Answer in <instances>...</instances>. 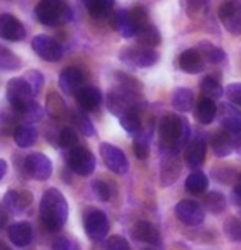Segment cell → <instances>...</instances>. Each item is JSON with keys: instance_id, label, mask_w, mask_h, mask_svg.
<instances>
[{"instance_id": "74e56055", "label": "cell", "mask_w": 241, "mask_h": 250, "mask_svg": "<svg viewBox=\"0 0 241 250\" xmlns=\"http://www.w3.org/2000/svg\"><path fill=\"white\" fill-rule=\"evenodd\" d=\"M3 206L7 208L8 213L12 214H22L23 209H25V205L22 201V195L20 191L15 190H8L3 196Z\"/></svg>"}, {"instance_id": "ffe728a7", "label": "cell", "mask_w": 241, "mask_h": 250, "mask_svg": "<svg viewBox=\"0 0 241 250\" xmlns=\"http://www.w3.org/2000/svg\"><path fill=\"white\" fill-rule=\"evenodd\" d=\"M179 67L187 74H200L205 69V59L197 48H189L179 56Z\"/></svg>"}, {"instance_id": "6da1fadb", "label": "cell", "mask_w": 241, "mask_h": 250, "mask_svg": "<svg viewBox=\"0 0 241 250\" xmlns=\"http://www.w3.org/2000/svg\"><path fill=\"white\" fill-rule=\"evenodd\" d=\"M159 149L163 154H177L191 143V123L186 116L168 113L161 118L159 125Z\"/></svg>"}, {"instance_id": "ee69618b", "label": "cell", "mask_w": 241, "mask_h": 250, "mask_svg": "<svg viewBox=\"0 0 241 250\" xmlns=\"http://www.w3.org/2000/svg\"><path fill=\"white\" fill-rule=\"evenodd\" d=\"M128 13H130V20H131V23H133L136 31H138L141 26H145L146 23H149L148 12H146L145 7L136 5V7L131 8V10H128Z\"/></svg>"}, {"instance_id": "52a82bcc", "label": "cell", "mask_w": 241, "mask_h": 250, "mask_svg": "<svg viewBox=\"0 0 241 250\" xmlns=\"http://www.w3.org/2000/svg\"><path fill=\"white\" fill-rule=\"evenodd\" d=\"M31 48L35 51L36 56H40L41 59L48 61V62H58L63 59V46L53 38L46 36V35H38L33 38L31 41Z\"/></svg>"}, {"instance_id": "d590c367", "label": "cell", "mask_w": 241, "mask_h": 250, "mask_svg": "<svg viewBox=\"0 0 241 250\" xmlns=\"http://www.w3.org/2000/svg\"><path fill=\"white\" fill-rule=\"evenodd\" d=\"M181 5L192 18H198L209 10L210 0H181Z\"/></svg>"}, {"instance_id": "c3c4849f", "label": "cell", "mask_w": 241, "mask_h": 250, "mask_svg": "<svg viewBox=\"0 0 241 250\" xmlns=\"http://www.w3.org/2000/svg\"><path fill=\"white\" fill-rule=\"evenodd\" d=\"M107 250H131L128 242L121 235H112L107 240Z\"/></svg>"}, {"instance_id": "db71d44e", "label": "cell", "mask_w": 241, "mask_h": 250, "mask_svg": "<svg viewBox=\"0 0 241 250\" xmlns=\"http://www.w3.org/2000/svg\"><path fill=\"white\" fill-rule=\"evenodd\" d=\"M0 250H10V249H8V247H7V245H5V244H3V242H2V240H0Z\"/></svg>"}, {"instance_id": "d6a6232c", "label": "cell", "mask_w": 241, "mask_h": 250, "mask_svg": "<svg viewBox=\"0 0 241 250\" xmlns=\"http://www.w3.org/2000/svg\"><path fill=\"white\" fill-rule=\"evenodd\" d=\"M46 110H48L49 116L54 118V120H61V118H64L66 113H68L66 103L63 98L59 97L58 92L48 93V97H46Z\"/></svg>"}, {"instance_id": "4dcf8cb0", "label": "cell", "mask_w": 241, "mask_h": 250, "mask_svg": "<svg viewBox=\"0 0 241 250\" xmlns=\"http://www.w3.org/2000/svg\"><path fill=\"white\" fill-rule=\"evenodd\" d=\"M186 190L191 193V195H202L207 188H209V178L204 172H192L191 175L187 177L186 183H184Z\"/></svg>"}, {"instance_id": "8992f818", "label": "cell", "mask_w": 241, "mask_h": 250, "mask_svg": "<svg viewBox=\"0 0 241 250\" xmlns=\"http://www.w3.org/2000/svg\"><path fill=\"white\" fill-rule=\"evenodd\" d=\"M66 162L71 167V170L80 177H89L96 170V157H94V154L86 147H80V146L69 150L68 155H66Z\"/></svg>"}, {"instance_id": "484cf974", "label": "cell", "mask_w": 241, "mask_h": 250, "mask_svg": "<svg viewBox=\"0 0 241 250\" xmlns=\"http://www.w3.org/2000/svg\"><path fill=\"white\" fill-rule=\"evenodd\" d=\"M38 138V131L30 123H23V125H18L15 128V133H13V141L18 147H30L36 143Z\"/></svg>"}, {"instance_id": "ab89813d", "label": "cell", "mask_w": 241, "mask_h": 250, "mask_svg": "<svg viewBox=\"0 0 241 250\" xmlns=\"http://www.w3.org/2000/svg\"><path fill=\"white\" fill-rule=\"evenodd\" d=\"M133 152L136 155V159L145 160L149 155V134H146L143 129L138 134V138L133 143Z\"/></svg>"}, {"instance_id": "8d00e7d4", "label": "cell", "mask_w": 241, "mask_h": 250, "mask_svg": "<svg viewBox=\"0 0 241 250\" xmlns=\"http://www.w3.org/2000/svg\"><path fill=\"white\" fill-rule=\"evenodd\" d=\"M200 90L204 93V97L210 98V100H218V98L225 93L223 87H221L218 80H215L214 77H205L202 80Z\"/></svg>"}, {"instance_id": "681fc988", "label": "cell", "mask_w": 241, "mask_h": 250, "mask_svg": "<svg viewBox=\"0 0 241 250\" xmlns=\"http://www.w3.org/2000/svg\"><path fill=\"white\" fill-rule=\"evenodd\" d=\"M233 201L238 206H241V173L238 177V183H236L235 188H233Z\"/></svg>"}, {"instance_id": "ac0fdd59", "label": "cell", "mask_w": 241, "mask_h": 250, "mask_svg": "<svg viewBox=\"0 0 241 250\" xmlns=\"http://www.w3.org/2000/svg\"><path fill=\"white\" fill-rule=\"evenodd\" d=\"M84 83V72L79 67H74V65H69L66 67L63 72L59 74V87L64 93H69V95H75L79 88H82Z\"/></svg>"}, {"instance_id": "f1b7e54d", "label": "cell", "mask_w": 241, "mask_h": 250, "mask_svg": "<svg viewBox=\"0 0 241 250\" xmlns=\"http://www.w3.org/2000/svg\"><path fill=\"white\" fill-rule=\"evenodd\" d=\"M82 3L92 18L102 20V18L110 15L115 0H82Z\"/></svg>"}, {"instance_id": "83f0119b", "label": "cell", "mask_w": 241, "mask_h": 250, "mask_svg": "<svg viewBox=\"0 0 241 250\" xmlns=\"http://www.w3.org/2000/svg\"><path fill=\"white\" fill-rule=\"evenodd\" d=\"M193 103H195V100H193V93H192V90H189V88H186V87L177 88V90L172 93L171 105H172L174 110L179 111V113L191 111L193 108Z\"/></svg>"}, {"instance_id": "e575fe53", "label": "cell", "mask_w": 241, "mask_h": 250, "mask_svg": "<svg viewBox=\"0 0 241 250\" xmlns=\"http://www.w3.org/2000/svg\"><path fill=\"white\" fill-rule=\"evenodd\" d=\"M22 67V59L15 53L7 49L5 46L0 44V70H7V72H15Z\"/></svg>"}, {"instance_id": "7c38bea8", "label": "cell", "mask_w": 241, "mask_h": 250, "mask_svg": "<svg viewBox=\"0 0 241 250\" xmlns=\"http://www.w3.org/2000/svg\"><path fill=\"white\" fill-rule=\"evenodd\" d=\"M176 216L182 224L186 226H198L204 223L205 219V211L200 206V203L193 201V200H182L179 201L176 208Z\"/></svg>"}, {"instance_id": "9a60e30c", "label": "cell", "mask_w": 241, "mask_h": 250, "mask_svg": "<svg viewBox=\"0 0 241 250\" xmlns=\"http://www.w3.org/2000/svg\"><path fill=\"white\" fill-rule=\"evenodd\" d=\"M26 36V30L25 26L22 25L20 20H17L13 15H8V13H2L0 15V38L7 41H23Z\"/></svg>"}, {"instance_id": "5bb4252c", "label": "cell", "mask_w": 241, "mask_h": 250, "mask_svg": "<svg viewBox=\"0 0 241 250\" xmlns=\"http://www.w3.org/2000/svg\"><path fill=\"white\" fill-rule=\"evenodd\" d=\"M241 141H238V136L228 133V131L221 129L210 138V146L212 150L217 157H228L233 154V150L238 147Z\"/></svg>"}, {"instance_id": "7a4b0ae2", "label": "cell", "mask_w": 241, "mask_h": 250, "mask_svg": "<svg viewBox=\"0 0 241 250\" xmlns=\"http://www.w3.org/2000/svg\"><path fill=\"white\" fill-rule=\"evenodd\" d=\"M69 216V205L64 195L56 188H49L43 193L40 203V219L45 229L56 232L64 228Z\"/></svg>"}, {"instance_id": "5b68a950", "label": "cell", "mask_w": 241, "mask_h": 250, "mask_svg": "<svg viewBox=\"0 0 241 250\" xmlns=\"http://www.w3.org/2000/svg\"><path fill=\"white\" fill-rule=\"evenodd\" d=\"M121 62L133 65V67L146 69V67H153V65L159 61V54L154 49L143 48V46H126L121 48L120 54H118Z\"/></svg>"}, {"instance_id": "30bf717a", "label": "cell", "mask_w": 241, "mask_h": 250, "mask_svg": "<svg viewBox=\"0 0 241 250\" xmlns=\"http://www.w3.org/2000/svg\"><path fill=\"white\" fill-rule=\"evenodd\" d=\"M84 229H86L87 237L96 240V242L107 237L108 230H110V223H108L107 214L100 209H92L84 218Z\"/></svg>"}, {"instance_id": "603a6c76", "label": "cell", "mask_w": 241, "mask_h": 250, "mask_svg": "<svg viewBox=\"0 0 241 250\" xmlns=\"http://www.w3.org/2000/svg\"><path fill=\"white\" fill-rule=\"evenodd\" d=\"M193 113H195V120L200 125H210L218 115V108H217L214 100H210L207 97H200L195 103V111Z\"/></svg>"}, {"instance_id": "7bdbcfd3", "label": "cell", "mask_w": 241, "mask_h": 250, "mask_svg": "<svg viewBox=\"0 0 241 250\" xmlns=\"http://www.w3.org/2000/svg\"><path fill=\"white\" fill-rule=\"evenodd\" d=\"M59 146L61 147H64V149H74V147H77V133L72 129V128H63L61 129V133H59Z\"/></svg>"}, {"instance_id": "11a10c76", "label": "cell", "mask_w": 241, "mask_h": 250, "mask_svg": "<svg viewBox=\"0 0 241 250\" xmlns=\"http://www.w3.org/2000/svg\"><path fill=\"white\" fill-rule=\"evenodd\" d=\"M145 250H151V249H145Z\"/></svg>"}, {"instance_id": "b9f144b4", "label": "cell", "mask_w": 241, "mask_h": 250, "mask_svg": "<svg viewBox=\"0 0 241 250\" xmlns=\"http://www.w3.org/2000/svg\"><path fill=\"white\" fill-rule=\"evenodd\" d=\"M92 191L98 201H108L113 195L112 187L105 180H102V178H97V180L92 182Z\"/></svg>"}, {"instance_id": "f6af8a7d", "label": "cell", "mask_w": 241, "mask_h": 250, "mask_svg": "<svg viewBox=\"0 0 241 250\" xmlns=\"http://www.w3.org/2000/svg\"><path fill=\"white\" fill-rule=\"evenodd\" d=\"M28 82V85L31 87L33 93H40L41 88L45 85V79H43V74L40 72V70H28L25 74V77H23Z\"/></svg>"}, {"instance_id": "9c48e42d", "label": "cell", "mask_w": 241, "mask_h": 250, "mask_svg": "<svg viewBox=\"0 0 241 250\" xmlns=\"http://www.w3.org/2000/svg\"><path fill=\"white\" fill-rule=\"evenodd\" d=\"M218 18L226 31L241 35V0H226L218 8Z\"/></svg>"}, {"instance_id": "bcb514c9", "label": "cell", "mask_w": 241, "mask_h": 250, "mask_svg": "<svg viewBox=\"0 0 241 250\" xmlns=\"http://www.w3.org/2000/svg\"><path fill=\"white\" fill-rule=\"evenodd\" d=\"M225 95L228 98V102L231 105H240L241 106V82H235L226 85L225 88Z\"/></svg>"}, {"instance_id": "4316f807", "label": "cell", "mask_w": 241, "mask_h": 250, "mask_svg": "<svg viewBox=\"0 0 241 250\" xmlns=\"http://www.w3.org/2000/svg\"><path fill=\"white\" fill-rule=\"evenodd\" d=\"M141 110L143 108H130L128 111H125L118 120H120V125L126 133L130 134H140L143 126H141Z\"/></svg>"}, {"instance_id": "f35d334b", "label": "cell", "mask_w": 241, "mask_h": 250, "mask_svg": "<svg viewBox=\"0 0 241 250\" xmlns=\"http://www.w3.org/2000/svg\"><path fill=\"white\" fill-rule=\"evenodd\" d=\"M212 175H214L217 182L223 183V185H231L235 180H238L240 173L233 170V168L225 167V165H217L214 170H212Z\"/></svg>"}, {"instance_id": "ba28073f", "label": "cell", "mask_w": 241, "mask_h": 250, "mask_svg": "<svg viewBox=\"0 0 241 250\" xmlns=\"http://www.w3.org/2000/svg\"><path fill=\"white\" fill-rule=\"evenodd\" d=\"M100 155H102V160H103V164H105V167L110 172L117 173V175H123V173L128 172V167H130L128 159H126V155L123 154V150L118 149L117 146H112L107 143L100 144Z\"/></svg>"}, {"instance_id": "1f68e13d", "label": "cell", "mask_w": 241, "mask_h": 250, "mask_svg": "<svg viewBox=\"0 0 241 250\" xmlns=\"http://www.w3.org/2000/svg\"><path fill=\"white\" fill-rule=\"evenodd\" d=\"M71 121H72V126L79 131L82 136L86 138H94L96 136V128H94L92 121L89 120V116L82 111H72L71 113Z\"/></svg>"}, {"instance_id": "f5cc1de1", "label": "cell", "mask_w": 241, "mask_h": 250, "mask_svg": "<svg viewBox=\"0 0 241 250\" xmlns=\"http://www.w3.org/2000/svg\"><path fill=\"white\" fill-rule=\"evenodd\" d=\"M5 173H7V162L3 159H0V180L5 177Z\"/></svg>"}, {"instance_id": "d6986e66", "label": "cell", "mask_w": 241, "mask_h": 250, "mask_svg": "<svg viewBox=\"0 0 241 250\" xmlns=\"http://www.w3.org/2000/svg\"><path fill=\"white\" fill-rule=\"evenodd\" d=\"M75 100L84 111H96L102 103V93L97 87L84 85L75 93Z\"/></svg>"}, {"instance_id": "cb8c5ba5", "label": "cell", "mask_w": 241, "mask_h": 250, "mask_svg": "<svg viewBox=\"0 0 241 250\" xmlns=\"http://www.w3.org/2000/svg\"><path fill=\"white\" fill-rule=\"evenodd\" d=\"M136 43L143 48H149L154 49L158 48L161 43V33L156 28L153 23H146L145 26H141L138 31H136Z\"/></svg>"}, {"instance_id": "277c9868", "label": "cell", "mask_w": 241, "mask_h": 250, "mask_svg": "<svg viewBox=\"0 0 241 250\" xmlns=\"http://www.w3.org/2000/svg\"><path fill=\"white\" fill-rule=\"evenodd\" d=\"M36 20L45 26H58L72 20L68 0H40L35 7Z\"/></svg>"}, {"instance_id": "f546056e", "label": "cell", "mask_w": 241, "mask_h": 250, "mask_svg": "<svg viewBox=\"0 0 241 250\" xmlns=\"http://www.w3.org/2000/svg\"><path fill=\"white\" fill-rule=\"evenodd\" d=\"M197 49H198V53L202 54V58L205 59V62L220 64L226 59L225 51L218 48V46H215L214 43H210V41H200L197 46Z\"/></svg>"}, {"instance_id": "7dc6e473", "label": "cell", "mask_w": 241, "mask_h": 250, "mask_svg": "<svg viewBox=\"0 0 241 250\" xmlns=\"http://www.w3.org/2000/svg\"><path fill=\"white\" fill-rule=\"evenodd\" d=\"M51 249H53V250H80L79 244L75 242V240L69 239V237H64V235H61V237L54 239L53 245H51Z\"/></svg>"}, {"instance_id": "60d3db41", "label": "cell", "mask_w": 241, "mask_h": 250, "mask_svg": "<svg viewBox=\"0 0 241 250\" xmlns=\"http://www.w3.org/2000/svg\"><path fill=\"white\" fill-rule=\"evenodd\" d=\"M223 232L231 242H241V221L231 216L223 223Z\"/></svg>"}, {"instance_id": "816d5d0a", "label": "cell", "mask_w": 241, "mask_h": 250, "mask_svg": "<svg viewBox=\"0 0 241 250\" xmlns=\"http://www.w3.org/2000/svg\"><path fill=\"white\" fill-rule=\"evenodd\" d=\"M8 221V211L5 206H0V229L3 228V226L7 224Z\"/></svg>"}, {"instance_id": "3957f363", "label": "cell", "mask_w": 241, "mask_h": 250, "mask_svg": "<svg viewBox=\"0 0 241 250\" xmlns=\"http://www.w3.org/2000/svg\"><path fill=\"white\" fill-rule=\"evenodd\" d=\"M7 100L18 115L38 121L43 118V108L35 102V93L25 79H12L7 83Z\"/></svg>"}, {"instance_id": "8fae6325", "label": "cell", "mask_w": 241, "mask_h": 250, "mask_svg": "<svg viewBox=\"0 0 241 250\" xmlns=\"http://www.w3.org/2000/svg\"><path fill=\"white\" fill-rule=\"evenodd\" d=\"M23 165H25V170L28 175L38 182L48 180L51 173H53V164H51V160L45 154L40 152H33L30 155H26Z\"/></svg>"}, {"instance_id": "f907efd6", "label": "cell", "mask_w": 241, "mask_h": 250, "mask_svg": "<svg viewBox=\"0 0 241 250\" xmlns=\"http://www.w3.org/2000/svg\"><path fill=\"white\" fill-rule=\"evenodd\" d=\"M20 195H22V201H23V205H25V208L26 206H30L31 203H33V195L28 190H23V191H20Z\"/></svg>"}, {"instance_id": "d4e9b609", "label": "cell", "mask_w": 241, "mask_h": 250, "mask_svg": "<svg viewBox=\"0 0 241 250\" xmlns=\"http://www.w3.org/2000/svg\"><path fill=\"white\" fill-rule=\"evenodd\" d=\"M112 28L120 33L123 38H135L136 30L130 20L128 10H118L112 15Z\"/></svg>"}, {"instance_id": "2e32d148", "label": "cell", "mask_w": 241, "mask_h": 250, "mask_svg": "<svg viewBox=\"0 0 241 250\" xmlns=\"http://www.w3.org/2000/svg\"><path fill=\"white\" fill-rule=\"evenodd\" d=\"M218 120L221 129L240 136L241 134V111L235 105H221L218 110Z\"/></svg>"}, {"instance_id": "e0dca14e", "label": "cell", "mask_w": 241, "mask_h": 250, "mask_svg": "<svg viewBox=\"0 0 241 250\" xmlns=\"http://www.w3.org/2000/svg\"><path fill=\"white\" fill-rule=\"evenodd\" d=\"M207 154V144L204 138H193L191 139V143L186 146L184 149V160H186L187 167L191 168H198L205 160Z\"/></svg>"}, {"instance_id": "44dd1931", "label": "cell", "mask_w": 241, "mask_h": 250, "mask_svg": "<svg viewBox=\"0 0 241 250\" xmlns=\"http://www.w3.org/2000/svg\"><path fill=\"white\" fill-rule=\"evenodd\" d=\"M8 239L13 245L17 247H26V245L31 244L33 240V228L30 223L23 221V223H15L12 224L7 230Z\"/></svg>"}, {"instance_id": "836d02e7", "label": "cell", "mask_w": 241, "mask_h": 250, "mask_svg": "<svg viewBox=\"0 0 241 250\" xmlns=\"http://www.w3.org/2000/svg\"><path fill=\"white\" fill-rule=\"evenodd\" d=\"M204 206L212 214H221L226 209V200L220 191H210L204 196Z\"/></svg>"}, {"instance_id": "7402d4cb", "label": "cell", "mask_w": 241, "mask_h": 250, "mask_svg": "<svg viewBox=\"0 0 241 250\" xmlns=\"http://www.w3.org/2000/svg\"><path fill=\"white\" fill-rule=\"evenodd\" d=\"M131 234H133V237L136 240H140V242L151 244V245L161 244L158 229L151 223H148V221H138V223H135L133 229H131Z\"/></svg>"}, {"instance_id": "4fadbf2b", "label": "cell", "mask_w": 241, "mask_h": 250, "mask_svg": "<svg viewBox=\"0 0 241 250\" xmlns=\"http://www.w3.org/2000/svg\"><path fill=\"white\" fill-rule=\"evenodd\" d=\"M181 162L177 159V154L168 152L163 155L161 160V167H159V185L163 188L171 187L172 183H176V180L181 175Z\"/></svg>"}]
</instances>
